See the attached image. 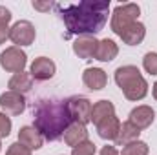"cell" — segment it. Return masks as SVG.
Returning <instances> with one entry per match:
<instances>
[{
	"instance_id": "6da1fadb",
	"label": "cell",
	"mask_w": 157,
	"mask_h": 155,
	"mask_svg": "<svg viewBox=\"0 0 157 155\" xmlns=\"http://www.w3.org/2000/svg\"><path fill=\"white\" fill-rule=\"evenodd\" d=\"M68 29L66 37H95L108 22L110 0H82L78 4H55Z\"/></svg>"
},
{
	"instance_id": "7a4b0ae2",
	"label": "cell",
	"mask_w": 157,
	"mask_h": 155,
	"mask_svg": "<svg viewBox=\"0 0 157 155\" xmlns=\"http://www.w3.org/2000/svg\"><path fill=\"white\" fill-rule=\"evenodd\" d=\"M71 124L68 102L64 99H40L33 106V126L46 141H59Z\"/></svg>"
},
{
	"instance_id": "3957f363",
	"label": "cell",
	"mask_w": 157,
	"mask_h": 155,
	"mask_svg": "<svg viewBox=\"0 0 157 155\" xmlns=\"http://www.w3.org/2000/svg\"><path fill=\"white\" fill-rule=\"evenodd\" d=\"M115 84L121 88V91L124 93V97L128 100H143L146 95H148V82L146 78L141 75L139 68L137 66H132V64H126V66H121L115 70Z\"/></svg>"
},
{
	"instance_id": "277c9868",
	"label": "cell",
	"mask_w": 157,
	"mask_h": 155,
	"mask_svg": "<svg viewBox=\"0 0 157 155\" xmlns=\"http://www.w3.org/2000/svg\"><path fill=\"white\" fill-rule=\"evenodd\" d=\"M139 15H141L139 4H133V2L119 4L117 7L113 9V13H112V20H110L112 31L121 37V33H122L126 28H130L133 22L139 20Z\"/></svg>"
},
{
	"instance_id": "5b68a950",
	"label": "cell",
	"mask_w": 157,
	"mask_h": 155,
	"mask_svg": "<svg viewBox=\"0 0 157 155\" xmlns=\"http://www.w3.org/2000/svg\"><path fill=\"white\" fill-rule=\"evenodd\" d=\"M28 64V55L22 47L11 46L0 53V68L7 73H22Z\"/></svg>"
},
{
	"instance_id": "8992f818",
	"label": "cell",
	"mask_w": 157,
	"mask_h": 155,
	"mask_svg": "<svg viewBox=\"0 0 157 155\" xmlns=\"http://www.w3.org/2000/svg\"><path fill=\"white\" fill-rule=\"evenodd\" d=\"M68 102V112L71 117V122H78V124H88L91 122V102L90 99L82 97V95H73L70 99H66Z\"/></svg>"
},
{
	"instance_id": "52a82bcc",
	"label": "cell",
	"mask_w": 157,
	"mask_h": 155,
	"mask_svg": "<svg viewBox=\"0 0 157 155\" xmlns=\"http://www.w3.org/2000/svg\"><path fill=\"white\" fill-rule=\"evenodd\" d=\"M37 37V29L29 20H18L9 28V40L17 46V47H24V46H31Z\"/></svg>"
},
{
	"instance_id": "ba28073f",
	"label": "cell",
	"mask_w": 157,
	"mask_h": 155,
	"mask_svg": "<svg viewBox=\"0 0 157 155\" xmlns=\"http://www.w3.org/2000/svg\"><path fill=\"white\" fill-rule=\"evenodd\" d=\"M0 108L6 115H20L26 110V97L17 91H4L0 95Z\"/></svg>"
},
{
	"instance_id": "9c48e42d",
	"label": "cell",
	"mask_w": 157,
	"mask_h": 155,
	"mask_svg": "<svg viewBox=\"0 0 157 155\" xmlns=\"http://www.w3.org/2000/svg\"><path fill=\"white\" fill-rule=\"evenodd\" d=\"M154 120H155V112L152 110V106H148V104H141V106H135L132 112H130V115H128V122H132L137 130H146V128H150L152 124H154Z\"/></svg>"
},
{
	"instance_id": "30bf717a",
	"label": "cell",
	"mask_w": 157,
	"mask_h": 155,
	"mask_svg": "<svg viewBox=\"0 0 157 155\" xmlns=\"http://www.w3.org/2000/svg\"><path fill=\"white\" fill-rule=\"evenodd\" d=\"M55 71H57V66L49 57H37L29 66V73L33 80H40V82L53 78Z\"/></svg>"
},
{
	"instance_id": "8fae6325",
	"label": "cell",
	"mask_w": 157,
	"mask_h": 155,
	"mask_svg": "<svg viewBox=\"0 0 157 155\" xmlns=\"http://www.w3.org/2000/svg\"><path fill=\"white\" fill-rule=\"evenodd\" d=\"M97 46H99V40L95 37H90V35L77 37L75 42H73V53L82 60H90V59H95Z\"/></svg>"
},
{
	"instance_id": "7c38bea8",
	"label": "cell",
	"mask_w": 157,
	"mask_h": 155,
	"mask_svg": "<svg viewBox=\"0 0 157 155\" xmlns=\"http://www.w3.org/2000/svg\"><path fill=\"white\" fill-rule=\"evenodd\" d=\"M82 82L88 89L91 91H99V89H104L106 84H108V75L104 70L101 68H86L84 73H82Z\"/></svg>"
},
{
	"instance_id": "4fadbf2b",
	"label": "cell",
	"mask_w": 157,
	"mask_h": 155,
	"mask_svg": "<svg viewBox=\"0 0 157 155\" xmlns=\"http://www.w3.org/2000/svg\"><path fill=\"white\" fill-rule=\"evenodd\" d=\"M18 142L33 152V150H40L42 148L44 137L40 135V131L35 126H22L18 130Z\"/></svg>"
},
{
	"instance_id": "5bb4252c",
	"label": "cell",
	"mask_w": 157,
	"mask_h": 155,
	"mask_svg": "<svg viewBox=\"0 0 157 155\" xmlns=\"http://www.w3.org/2000/svg\"><path fill=\"white\" fill-rule=\"evenodd\" d=\"M95 128H97V133H99L101 139H104V141H113V142H115V139H117V135H119V130H121V120H119L117 115L106 117V119L101 120Z\"/></svg>"
},
{
	"instance_id": "9a60e30c",
	"label": "cell",
	"mask_w": 157,
	"mask_h": 155,
	"mask_svg": "<svg viewBox=\"0 0 157 155\" xmlns=\"http://www.w3.org/2000/svg\"><path fill=\"white\" fill-rule=\"evenodd\" d=\"M146 37V26L143 22H133L130 28H126L122 33H121V39L126 46H139Z\"/></svg>"
},
{
	"instance_id": "2e32d148",
	"label": "cell",
	"mask_w": 157,
	"mask_h": 155,
	"mask_svg": "<svg viewBox=\"0 0 157 155\" xmlns=\"http://www.w3.org/2000/svg\"><path fill=\"white\" fill-rule=\"evenodd\" d=\"M88 141V128L84 124H78V122H71L68 126V130L64 131V142L71 148L78 146L80 142Z\"/></svg>"
},
{
	"instance_id": "e0dca14e",
	"label": "cell",
	"mask_w": 157,
	"mask_h": 155,
	"mask_svg": "<svg viewBox=\"0 0 157 155\" xmlns=\"http://www.w3.org/2000/svg\"><path fill=\"white\" fill-rule=\"evenodd\" d=\"M117 55H119V46L115 44V40L112 39L99 40L95 60H99V62H112L113 59H117Z\"/></svg>"
},
{
	"instance_id": "ac0fdd59",
	"label": "cell",
	"mask_w": 157,
	"mask_h": 155,
	"mask_svg": "<svg viewBox=\"0 0 157 155\" xmlns=\"http://www.w3.org/2000/svg\"><path fill=\"white\" fill-rule=\"evenodd\" d=\"M7 88H9L11 91L22 93V95L28 93V91L33 88V77H31V73H26V71H22V73H15L13 77L9 78Z\"/></svg>"
},
{
	"instance_id": "d6986e66",
	"label": "cell",
	"mask_w": 157,
	"mask_h": 155,
	"mask_svg": "<svg viewBox=\"0 0 157 155\" xmlns=\"http://www.w3.org/2000/svg\"><path fill=\"white\" fill-rule=\"evenodd\" d=\"M115 115V106L112 100H99L91 106V122L97 126L101 120H104L106 117H112Z\"/></svg>"
},
{
	"instance_id": "ffe728a7",
	"label": "cell",
	"mask_w": 157,
	"mask_h": 155,
	"mask_svg": "<svg viewBox=\"0 0 157 155\" xmlns=\"http://www.w3.org/2000/svg\"><path fill=\"white\" fill-rule=\"evenodd\" d=\"M139 135H141V130H137L132 122H121V130H119V135L115 139V144L117 146H126L133 141H139Z\"/></svg>"
},
{
	"instance_id": "44dd1931",
	"label": "cell",
	"mask_w": 157,
	"mask_h": 155,
	"mask_svg": "<svg viewBox=\"0 0 157 155\" xmlns=\"http://www.w3.org/2000/svg\"><path fill=\"white\" fill-rule=\"evenodd\" d=\"M148 152H150V146L139 139V141H133V142L122 146L121 155H148Z\"/></svg>"
},
{
	"instance_id": "7402d4cb",
	"label": "cell",
	"mask_w": 157,
	"mask_h": 155,
	"mask_svg": "<svg viewBox=\"0 0 157 155\" xmlns=\"http://www.w3.org/2000/svg\"><path fill=\"white\" fill-rule=\"evenodd\" d=\"M143 68L146 73L150 75H157V53L155 51H148L144 57H143Z\"/></svg>"
},
{
	"instance_id": "603a6c76",
	"label": "cell",
	"mask_w": 157,
	"mask_h": 155,
	"mask_svg": "<svg viewBox=\"0 0 157 155\" xmlns=\"http://www.w3.org/2000/svg\"><path fill=\"white\" fill-rule=\"evenodd\" d=\"M95 152H97L95 142L88 139V141L80 142L78 146H75V148L71 150V155H95Z\"/></svg>"
},
{
	"instance_id": "cb8c5ba5",
	"label": "cell",
	"mask_w": 157,
	"mask_h": 155,
	"mask_svg": "<svg viewBox=\"0 0 157 155\" xmlns=\"http://www.w3.org/2000/svg\"><path fill=\"white\" fill-rule=\"evenodd\" d=\"M11 128H13L11 119L6 115L4 112H0V139H6L11 133Z\"/></svg>"
},
{
	"instance_id": "d4e9b609",
	"label": "cell",
	"mask_w": 157,
	"mask_h": 155,
	"mask_svg": "<svg viewBox=\"0 0 157 155\" xmlns=\"http://www.w3.org/2000/svg\"><path fill=\"white\" fill-rule=\"evenodd\" d=\"M33 152L29 150V148H26L24 144H20L18 141L17 142H13V144H9V148H7V152L6 155H31Z\"/></svg>"
},
{
	"instance_id": "484cf974",
	"label": "cell",
	"mask_w": 157,
	"mask_h": 155,
	"mask_svg": "<svg viewBox=\"0 0 157 155\" xmlns=\"http://www.w3.org/2000/svg\"><path fill=\"white\" fill-rule=\"evenodd\" d=\"M11 18H13L11 11H9L6 6H0V26H7V24L11 22Z\"/></svg>"
},
{
	"instance_id": "4316f807",
	"label": "cell",
	"mask_w": 157,
	"mask_h": 155,
	"mask_svg": "<svg viewBox=\"0 0 157 155\" xmlns=\"http://www.w3.org/2000/svg\"><path fill=\"white\" fill-rule=\"evenodd\" d=\"M35 9H39V11H49L51 7H53V4L51 2H46V4H42V2H33L31 4Z\"/></svg>"
},
{
	"instance_id": "83f0119b",
	"label": "cell",
	"mask_w": 157,
	"mask_h": 155,
	"mask_svg": "<svg viewBox=\"0 0 157 155\" xmlns=\"http://www.w3.org/2000/svg\"><path fill=\"white\" fill-rule=\"evenodd\" d=\"M9 39V28L7 26H0V46Z\"/></svg>"
},
{
	"instance_id": "f1b7e54d",
	"label": "cell",
	"mask_w": 157,
	"mask_h": 155,
	"mask_svg": "<svg viewBox=\"0 0 157 155\" xmlns=\"http://www.w3.org/2000/svg\"><path fill=\"white\" fill-rule=\"evenodd\" d=\"M152 95H154V99L157 100V80L154 82V86H152Z\"/></svg>"
},
{
	"instance_id": "f546056e",
	"label": "cell",
	"mask_w": 157,
	"mask_h": 155,
	"mask_svg": "<svg viewBox=\"0 0 157 155\" xmlns=\"http://www.w3.org/2000/svg\"><path fill=\"white\" fill-rule=\"evenodd\" d=\"M0 152H2V139H0Z\"/></svg>"
}]
</instances>
